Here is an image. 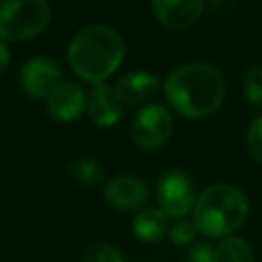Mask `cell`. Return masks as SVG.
<instances>
[{"label":"cell","instance_id":"44dd1931","mask_svg":"<svg viewBox=\"0 0 262 262\" xmlns=\"http://www.w3.org/2000/svg\"><path fill=\"white\" fill-rule=\"evenodd\" d=\"M8 63H10V51H8V47L0 41V76H2V72L8 68Z\"/></svg>","mask_w":262,"mask_h":262},{"label":"cell","instance_id":"ba28073f","mask_svg":"<svg viewBox=\"0 0 262 262\" xmlns=\"http://www.w3.org/2000/svg\"><path fill=\"white\" fill-rule=\"evenodd\" d=\"M149 196V188L135 176H115L104 186V199L108 205L121 211L139 209Z\"/></svg>","mask_w":262,"mask_h":262},{"label":"cell","instance_id":"277c9868","mask_svg":"<svg viewBox=\"0 0 262 262\" xmlns=\"http://www.w3.org/2000/svg\"><path fill=\"white\" fill-rule=\"evenodd\" d=\"M51 8L45 0H0V39H33L47 27Z\"/></svg>","mask_w":262,"mask_h":262},{"label":"cell","instance_id":"d6986e66","mask_svg":"<svg viewBox=\"0 0 262 262\" xmlns=\"http://www.w3.org/2000/svg\"><path fill=\"white\" fill-rule=\"evenodd\" d=\"M196 231H199V229H196L194 221H178L176 225L170 227L168 235H170V239H172L174 244L184 246V244H190V242L194 239Z\"/></svg>","mask_w":262,"mask_h":262},{"label":"cell","instance_id":"9c48e42d","mask_svg":"<svg viewBox=\"0 0 262 262\" xmlns=\"http://www.w3.org/2000/svg\"><path fill=\"white\" fill-rule=\"evenodd\" d=\"M88 104L86 92L74 84V82H63L59 84L51 96L47 98V111L55 121H74L82 115V111Z\"/></svg>","mask_w":262,"mask_h":262},{"label":"cell","instance_id":"ac0fdd59","mask_svg":"<svg viewBox=\"0 0 262 262\" xmlns=\"http://www.w3.org/2000/svg\"><path fill=\"white\" fill-rule=\"evenodd\" d=\"M248 149L254 160L262 164V115L254 119L248 127Z\"/></svg>","mask_w":262,"mask_h":262},{"label":"cell","instance_id":"4fadbf2b","mask_svg":"<svg viewBox=\"0 0 262 262\" xmlns=\"http://www.w3.org/2000/svg\"><path fill=\"white\" fill-rule=\"evenodd\" d=\"M166 231H170L168 215L160 207L143 209L133 217V233L143 242H158L166 235Z\"/></svg>","mask_w":262,"mask_h":262},{"label":"cell","instance_id":"5b68a950","mask_svg":"<svg viewBox=\"0 0 262 262\" xmlns=\"http://www.w3.org/2000/svg\"><path fill=\"white\" fill-rule=\"evenodd\" d=\"M174 129L172 115L162 104H147L143 106L131 123V135L133 141L141 149H158L162 147Z\"/></svg>","mask_w":262,"mask_h":262},{"label":"cell","instance_id":"ffe728a7","mask_svg":"<svg viewBox=\"0 0 262 262\" xmlns=\"http://www.w3.org/2000/svg\"><path fill=\"white\" fill-rule=\"evenodd\" d=\"M186 262H213V250L209 244H194L186 254Z\"/></svg>","mask_w":262,"mask_h":262},{"label":"cell","instance_id":"2e32d148","mask_svg":"<svg viewBox=\"0 0 262 262\" xmlns=\"http://www.w3.org/2000/svg\"><path fill=\"white\" fill-rule=\"evenodd\" d=\"M82 262H125V260L117 248H113L111 244L98 242V244H90L84 248Z\"/></svg>","mask_w":262,"mask_h":262},{"label":"cell","instance_id":"6da1fadb","mask_svg":"<svg viewBox=\"0 0 262 262\" xmlns=\"http://www.w3.org/2000/svg\"><path fill=\"white\" fill-rule=\"evenodd\" d=\"M168 102L184 117H209L213 115L225 96L223 74L203 61H190L176 68L164 84Z\"/></svg>","mask_w":262,"mask_h":262},{"label":"cell","instance_id":"8992f818","mask_svg":"<svg viewBox=\"0 0 262 262\" xmlns=\"http://www.w3.org/2000/svg\"><path fill=\"white\" fill-rule=\"evenodd\" d=\"M158 205L168 217H184L194 203V186L182 170H166L156 186Z\"/></svg>","mask_w":262,"mask_h":262},{"label":"cell","instance_id":"7c38bea8","mask_svg":"<svg viewBox=\"0 0 262 262\" xmlns=\"http://www.w3.org/2000/svg\"><path fill=\"white\" fill-rule=\"evenodd\" d=\"M158 86H160L158 76L149 72H129L123 78H119L113 88L123 104H137L154 96Z\"/></svg>","mask_w":262,"mask_h":262},{"label":"cell","instance_id":"30bf717a","mask_svg":"<svg viewBox=\"0 0 262 262\" xmlns=\"http://www.w3.org/2000/svg\"><path fill=\"white\" fill-rule=\"evenodd\" d=\"M88 115L100 127L115 125L123 115V102L119 100L117 92L108 84H94L88 92Z\"/></svg>","mask_w":262,"mask_h":262},{"label":"cell","instance_id":"e0dca14e","mask_svg":"<svg viewBox=\"0 0 262 262\" xmlns=\"http://www.w3.org/2000/svg\"><path fill=\"white\" fill-rule=\"evenodd\" d=\"M244 94L250 104L262 106V68L252 66L244 74Z\"/></svg>","mask_w":262,"mask_h":262},{"label":"cell","instance_id":"3957f363","mask_svg":"<svg viewBox=\"0 0 262 262\" xmlns=\"http://www.w3.org/2000/svg\"><path fill=\"white\" fill-rule=\"evenodd\" d=\"M248 215L244 192L231 184H213L205 188L194 203V225L209 237H221L235 231Z\"/></svg>","mask_w":262,"mask_h":262},{"label":"cell","instance_id":"5bb4252c","mask_svg":"<svg viewBox=\"0 0 262 262\" xmlns=\"http://www.w3.org/2000/svg\"><path fill=\"white\" fill-rule=\"evenodd\" d=\"M213 262H254V254L242 237H225L213 250Z\"/></svg>","mask_w":262,"mask_h":262},{"label":"cell","instance_id":"9a60e30c","mask_svg":"<svg viewBox=\"0 0 262 262\" xmlns=\"http://www.w3.org/2000/svg\"><path fill=\"white\" fill-rule=\"evenodd\" d=\"M70 174L74 176L76 182L86 184V186H94L102 180V168L96 160L92 158H78L70 164Z\"/></svg>","mask_w":262,"mask_h":262},{"label":"cell","instance_id":"52a82bcc","mask_svg":"<svg viewBox=\"0 0 262 262\" xmlns=\"http://www.w3.org/2000/svg\"><path fill=\"white\" fill-rule=\"evenodd\" d=\"M59 84H63V72L49 57H33L20 70V86L33 98L47 100Z\"/></svg>","mask_w":262,"mask_h":262},{"label":"cell","instance_id":"8fae6325","mask_svg":"<svg viewBox=\"0 0 262 262\" xmlns=\"http://www.w3.org/2000/svg\"><path fill=\"white\" fill-rule=\"evenodd\" d=\"M203 8H205V4L201 0H184V2L156 0V2H151V10H154L156 18L170 29H186V27L194 25L199 20Z\"/></svg>","mask_w":262,"mask_h":262},{"label":"cell","instance_id":"7a4b0ae2","mask_svg":"<svg viewBox=\"0 0 262 262\" xmlns=\"http://www.w3.org/2000/svg\"><path fill=\"white\" fill-rule=\"evenodd\" d=\"M125 41L106 25H88L70 41L68 59L72 70L86 82L102 84L123 61Z\"/></svg>","mask_w":262,"mask_h":262}]
</instances>
